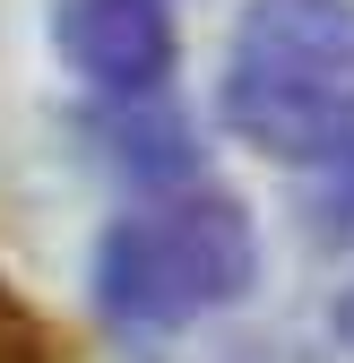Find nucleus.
<instances>
[{"instance_id": "nucleus-6", "label": "nucleus", "mask_w": 354, "mask_h": 363, "mask_svg": "<svg viewBox=\"0 0 354 363\" xmlns=\"http://www.w3.org/2000/svg\"><path fill=\"white\" fill-rule=\"evenodd\" d=\"M337 329H346V337H354V294H346V303H337Z\"/></svg>"}, {"instance_id": "nucleus-2", "label": "nucleus", "mask_w": 354, "mask_h": 363, "mask_svg": "<svg viewBox=\"0 0 354 363\" xmlns=\"http://www.w3.org/2000/svg\"><path fill=\"white\" fill-rule=\"evenodd\" d=\"M251 268H259L251 216L216 191H190V199L130 208L104 234L96 294L121 329H190L251 286Z\"/></svg>"}, {"instance_id": "nucleus-1", "label": "nucleus", "mask_w": 354, "mask_h": 363, "mask_svg": "<svg viewBox=\"0 0 354 363\" xmlns=\"http://www.w3.org/2000/svg\"><path fill=\"white\" fill-rule=\"evenodd\" d=\"M225 121L285 164L354 156V0H251L225 61Z\"/></svg>"}, {"instance_id": "nucleus-3", "label": "nucleus", "mask_w": 354, "mask_h": 363, "mask_svg": "<svg viewBox=\"0 0 354 363\" xmlns=\"http://www.w3.org/2000/svg\"><path fill=\"white\" fill-rule=\"evenodd\" d=\"M61 52L104 96H156L173 69V0H61Z\"/></svg>"}, {"instance_id": "nucleus-4", "label": "nucleus", "mask_w": 354, "mask_h": 363, "mask_svg": "<svg viewBox=\"0 0 354 363\" xmlns=\"http://www.w3.org/2000/svg\"><path fill=\"white\" fill-rule=\"evenodd\" d=\"M0 363H43V329L26 320L9 294H0Z\"/></svg>"}, {"instance_id": "nucleus-5", "label": "nucleus", "mask_w": 354, "mask_h": 363, "mask_svg": "<svg viewBox=\"0 0 354 363\" xmlns=\"http://www.w3.org/2000/svg\"><path fill=\"white\" fill-rule=\"evenodd\" d=\"M329 216H337V234H354V182H346V191L329 199Z\"/></svg>"}]
</instances>
